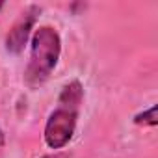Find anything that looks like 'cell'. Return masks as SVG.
Wrapping results in <instances>:
<instances>
[{"label":"cell","mask_w":158,"mask_h":158,"mask_svg":"<svg viewBox=\"0 0 158 158\" xmlns=\"http://www.w3.org/2000/svg\"><path fill=\"white\" fill-rule=\"evenodd\" d=\"M82 101H84V88L80 80H71L61 88L58 97V106L50 112L43 132L45 143L50 149H63L73 139Z\"/></svg>","instance_id":"1"},{"label":"cell","mask_w":158,"mask_h":158,"mask_svg":"<svg viewBox=\"0 0 158 158\" xmlns=\"http://www.w3.org/2000/svg\"><path fill=\"white\" fill-rule=\"evenodd\" d=\"M2 145H4V132L0 130V147H2Z\"/></svg>","instance_id":"6"},{"label":"cell","mask_w":158,"mask_h":158,"mask_svg":"<svg viewBox=\"0 0 158 158\" xmlns=\"http://www.w3.org/2000/svg\"><path fill=\"white\" fill-rule=\"evenodd\" d=\"M41 158H61V156H58V154H45V156H41Z\"/></svg>","instance_id":"5"},{"label":"cell","mask_w":158,"mask_h":158,"mask_svg":"<svg viewBox=\"0 0 158 158\" xmlns=\"http://www.w3.org/2000/svg\"><path fill=\"white\" fill-rule=\"evenodd\" d=\"M61 54V39L56 28L39 26L32 35L30 60L24 71V82L28 88H37L48 80L54 73Z\"/></svg>","instance_id":"2"},{"label":"cell","mask_w":158,"mask_h":158,"mask_svg":"<svg viewBox=\"0 0 158 158\" xmlns=\"http://www.w3.org/2000/svg\"><path fill=\"white\" fill-rule=\"evenodd\" d=\"M132 121L134 125H139V127H156L158 125V106L152 104L149 110L136 114Z\"/></svg>","instance_id":"4"},{"label":"cell","mask_w":158,"mask_h":158,"mask_svg":"<svg viewBox=\"0 0 158 158\" xmlns=\"http://www.w3.org/2000/svg\"><path fill=\"white\" fill-rule=\"evenodd\" d=\"M4 8V2H2V0H0V10H2Z\"/></svg>","instance_id":"7"},{"label":"cell","mask_w":158,"mask_h":158,"mask_svg":"<svg viewBox=\"0 0 158 158\" xmlns=\"http://www.w3.org/2000/svg\"><path fill=\"white\" fill-rule=\"evenodd\" d=\"M39 13H41V10L37 6H28L21 13V17L13 23V26L10 28V32L6 35V50L10 54H21L24 50Z\"/></svg>","instance_id":"3"}]
</instances>
